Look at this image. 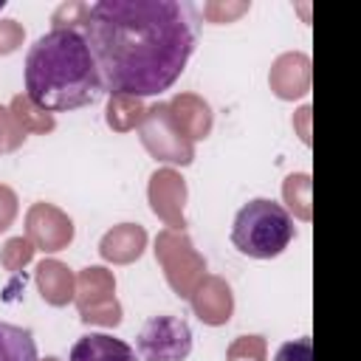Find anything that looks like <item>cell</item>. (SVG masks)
I'll list each match as a JSON object with an SVG mask.
<instances>
[{"label": "cell", "instance_id": "3957f363", "mask_svg": "<svg viewBox=\"0 0 361 361\" xmlns=\"http://www.w3.org/2000/svg\"><path fill=\"white\" fill-rule=\"evenodd\" d=\"M293 237H296L293 217L282 203L271 197H254L234 214L231 243L245 257L254 259L279 257Z\"/></svg>", "mask_w": 361, "mask_h": 361}, {"label": "cell", "instance_id": "8992f818", "mask_svg": "<svg viewBox=\"0 0 361 361\" xmlns=\"http://www.w3.org/2000/svg\"><path fill=\"white\" fill-rule=\"evenodd\" d=\"M0 361H39L31 330L0 322Z\"/></svg>", "mask_w": 361, "mask_h": 361}, {"label": "cell", "instance_id": "7a4b0ae2", "mask_svg": "<svg viewBox=\"0 0 361 361\" xmlns=\"http://www.w3.org/2000/svg\"><path fill=\"white\" fill-rule=\"evenodd\" d=\"M25 93L39 110H79L104 93L90 45L76 25H54L25 54Z\"/></svg>", "mask_w": 361, "mask_h": 361}, {"label": "cell", "instance_id": "6da1fadb", "mask_svg": "<svg viewBox=\"0 0 361 361\" xmlns=\"http://www.w3.org/2000/svg\"><path fill=\"white\" fill-rule=\"evenodd\" d=\"M104 93L158 96L169 90L200 34V14L186 0H99L82 20Z\"/></svg>", "mask_w": 361, "mask_h": 361}, {"label": "cell", "instance_id": "52a82bcc", "mask_svg": "<svg viewBox=\"0 0 361 361\" xmlns=\"http://www.w3.org/2000/svg\"><path fill=\"white\" fill-rule=\"evenodd\" d=\"M276 361H313V344L310 336H302L296 341H285L276 350Z\"/></svg>", "mask_w": 361, "mask_h": 361}, {"label": "cell", "instance_id": "277c9868", "mask_svg": "<svg viewBox=\"0 0 361 361\" xmlns=\"http://www.w3.org/2000/svg\"><path fill=\"white\" fill-rule=\"evenodd\" d=\"M192 353V327L180 316H149L135 338V355L144 361H186Z\"/></svg>", "mask_w": 361, "mask_h": 361}, {"label": "cell", "instance_id": "5b68a950", "mask_svg": "<svg viewBox=\"0 0 361 361\" xmlns=\"http://www.w3.org/2000/svg\"><path fill=\"white\" fill-rule=\"evenodd\" d=\"M71 361H138V355L124 338L107 333H87L73 341Z\"/></svg>", "mask_w": 361, "mask_h": 361}, {"label": "cell", "instance_id": "ba28073f", "mask_svg": "<svg viewBox=\"0 0 361 361\" xmlns=\"http://www.w3.org/2000/svg\"><path fill=\"white\" fill-rule=\"evenodd\" d=\"M0 8H3V0H0Z\"/></svg>", "mask_w": 361, "mask_h": 361}]
</instances>
